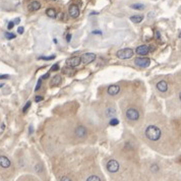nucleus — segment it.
<instances>
[{
	"instance_id": "nucleus-23",
	"label": "nucleus",
	"mask_w": 181,
	"mask_h": 181,
	"mask_svg": "<svg viewBox=\"0 0 181 181\" xmlns=\"http://www.w3.org/2000/svg\"><path fill=\"white\" fill-rule=\"evenodd\" d=\"M118 123H119V120H118V119H116V118H114V119H111V120H110V125H112V126L118 125Z\"/></svg>"
},
{
	"instance_id": "nucleus-36",
	"label": "nucleus",
	"mask_w": 181,
	"mask_h": 181,
	"mask_svg": "<svg viewBox=\"0 0 181 181\" xmlns=\"http://www.w3.org/2000/svg\"><path fill=\"white\" fill-rule=\"evenodd\" d=\"M179 99H180V101H181V92L179 93Z\"/></svg>"
},
{
	"instance_id": "nucleus-31",
	"label": "nucleus",
	"mask_w": 181,
	"mask_h": 181,
	"mask_svg": "<svg viewBox=\"0 0 181 181\" xmlns=\"http://www.w3.org/2000/svg\"><path fill=\"white\" fill-rule=\"evenodd\" d=\"M49 76H50V73L48 72V73H46V74L45 75H43L42 76V78H41V79L43 80V79H47V78H49Z\"/></svg>"
},
{
	"instance_id": "nucleus-8",
	"label": "nucleus",
	"mask_w": 181,
	"mask_h": 181,
	"mask_svg": "<svg viewBox=\"0 0 181 181\" xmlns=\"http://www.w3.org/2000/svg\"><path fill=\"white\" fill-rule=\"evenodd\" d=\"M135 65L139 66V67H147L151 64V60L149 58H142V57H139V58H136L135 60Z\"/></svg>"
},
{
	"instance_id": "nucleus-26",
	"label": "nucleus",
	"mask_w": 181,
	"mask_h": 181,
	"mask_svg": "<svg viewBox=\"0 0 181 181\" xmlns=\"http://www.w3.org/2000/svg\"><path fill=\"white\" fill-rule=\"evenodd\" d=\"M58 69H59V65L58 64H54L51 67V71H57Z\"/></svg>"
},
{
	"instance_id": "nucleus-25",
	"label": "nucleus",
	"mask_w": 181,
	"mask_h": 181,
	"mask_svg": "<svg viewBox=\"0 0 181 181\" xmlns=\"http://www.w3.org/2000/svg\"><path fill=\"white\" fill-rule=\"evenodd\" d=\"M5 36H6V38H7L8 40L14 39L15 37H16V35H14V34H11V33H6V34H5Z\"/></svg>"
},
{
	"instance_id": "nucleus-5",
	"label": "nucleus",
	"mask_w": 181,
	"mask_h": 181,
	"mask_svg": "<svg viewBox=\"0 0 181 181\" xmlns=\"http://www.w3.org/2000/svg\"><path fill=\"white\" fill-rule=\"evenodd\" d=\"M125 116L128 121H137L139 119V112L135 108H128L126 110Z\"/></svg>"
},
{
	"instance_id": "nucleus-17",
	"label": "nucleus",
	"mask_w": 181,
	"mask_h": 181,
	"mask_svg": "<svg viewBox=\"0 0 181 181\" xmlns=\"http://www.w3.org/2000/svg\"><path fill=\"white\" fill-rule=\"evenodd\" d=\"M61 76L60 75H55L54 78H52V82H51V86H59L60 83H61Z\"/></svg>"
},
{
	"instance_id": "nucleus-27",
	"label": "nucleus",
	"mask_w": 181,
	"mask_h": 181,
	"mask_svg": "<svg viewBox=\"0 0 181 181\" xmlns=\"http://www.w3.org/2000/svg\"><path fill=\"white\" fill-rule=\"evenodd\" d=\"M42 86V79L40 78L39 79V82H38V83H37V86H36V90H40V86Z\"/></svg>"
},
{
	"instance_id": "nucleus-28",
	"label": "nucleus",
	"mask_w": 181,
	"mask_h": 181,
	"mask_svg": "<svg viewBox=\"0 0 181 181\" xmlns=\"http://www.w3.org/2000/svg\"><path fill=\"white\" fill-rule=\"evenodd\" d=\"M43 100V97L42 96H37L36 97V99H35V101L37 102V103H39V102H41Z\"/></svg>"
},
{
	"instance_id": "nucleus-21",
	"label": "nucleus",
	"mask_w": 181,
	"mask_h": 181,
	"mask_svg": "<svg viewBox=\"0 0 181 181\" xmlns=\"http://www.w3.org/2000/svg\"><path fill=\"white\" fill-rule=\"evenodd\" d=\"M55 58V55H52V56H42V57H40V58L39 59H42V60H46V61H47V60H53V59H54Z\"/></svg>"
},
{
	"instance_id": "nucleus-7",
	"label": "nucleus",
	"mask_w": 181,
	"mask_h": 181,
	"mask_svg": "<svg viewBox=\"0 0 181 181\" xmlns=\"http://www.w3.org/2000/svg\"><path fill=\"white\" fill-rule=\"evenodd\" d=\"M95 60H96V54H94V53H86V54L80 56V63H82L85 65L90 64V63H92Z\"/></svg>"
},
{
	"instance_id": "nucleus-1",
	"label": "nucleus",
	"mask_w": 181,
	"mask_h": 181,
	"mask_svg": "<svg viewBox=\"0 0 181 181\" xmlns=\"http://www.w3.org/2000/svg\"><path fill=\"white\" fill-rule=\"evenodd\" d=\"M18 167L8 154L0 150V180L9 181L14 178Z\"/></svg>"
},
{
	"instance_id": "nucleus-15",
	"label": "nucleus",
	"mask_w": 181,
	"mask_h": 181,
	"mask_svg": "<svg viewBox=\"0 0 181 181\" xmlns=\"http://www.w3.org/2000/svg\"><path fill=\"white\" fill-rule=\"evenodd\" d=\"M28 8H29V10H31V11L39 10V9L41 8V3H40L39 1H33L29 4Z\"/></svg>"
},
{
	"instance_id": "nucleus-14",
	"label": "nucleus",
	"mask_w": 181,
	"mask_h": 181,
	"mask_svg": "<svg viewBox=\"0 0 181 181\" xmlns=\"http://www.w3.org/2000/svg\"><path fill=\"white\" fill-rule=\"evenodd\" d=\"M157 90L163 93L167 92V90H168V83H167L165 80H160V82L157 83Z\"/></svg>"
},
{
	"instance_id": "nucleus-4",
	"label": "nucleus",
	"mask_w": 181,
	"mask_h": 181,
	"mask_svg": "<svg viewBox=\"0 0 181 181\" xmlns=\"http://www.w3.org/2000/svg\"><path fill=\"white\" fill-rule=\"evenodd\" d=\"M106 169L110 174H116L120 169V164L115 159H110L106 163Z\"/></svg>"
},
{
	"instance_id": "nucleus-16",
	"label": "nucleus",
	"mask_w": 181,
	"mask_h": 181,
	"mask_svg": "<svg viewBox=\"0 0 181 181\" xmlns=\"http://www.w3.org/2000/svg\"><path fill=\"white\" fill-rule=\"evenodd\" d=\"M115 113H116V110L112 106L107 107L105 110V116L107 117V118H112V117L115 115Z\"/></svg>"
},
{
	"instance_id": "nucleus-13",
	"label": "nucleus",
	"mask_w": 181,
	"mask_h": 181,
	"mask_svg": "<svg viewBox=\"0 0 181 181\" xmlns=\"http://www.w3.org/2000/svg\"><path fill=\"white\" fill-rule=\"evenodd\" d=\"M150 52V47L147 45H140L136 48V53L139 55H147Z\"/></svg>"
},
{
	"instance_id": "nucleus-34",
	"label": "nucleus",
	"mask_w": 181,
	"mask_h": 181,
	"mask_svg": "<svg viewBox=\"0 0 181 181\" xmlns=\"http://www.w3.org/2000/svg\"><path fill=\"white\" fill-rule=\"evenodd\" d=\"M93 34H99V35H102V33H101V31H94V32H93Z\"/></svg>"
},
{
	"instance_id": "nucleus-6",
	"label": "nucleus",
	"mask_w": 181,
	"mask_h": 181,
	"mask_svg": "<svg viewBox=\"0 0 181 181\" xmlns=\"http://www.w3.org/2000/svg\"><path fill=\"white\" fill-rule=\"evenodd\" d=\"M116 55L120 59H123V60L129 59L133 56V50L130 48L121 49V50H119V51H117Z\"/></svg>"
},
{
	"instance_id": "nucleus-32",
	"label": "nucleus",
	"mask_w": 181,
	"mask_h": 181,
	"mask_svg": "<svg viewBox=\"0 0 181 181\" xmlns=\"http://www.w3.org/2000/svg\"><path fill=\"white\" fill-rule=\"evenodd\" d=\"M66 40H67V42H69L70 40H71V35H70V34H68L67 36H66Z\"/></svg>"
},
{
	"instance_id": "nucleus-12",
	"label": "nucleus",
	"mask_w": 181,
	"mask_h": 181,
	"mask_svg": "<svg viewBox=\"0 0 181 181\" xmlns=\"http://www.w3.org/2000/svg\"><path fill=\"white\" fill-rule=\"evenodd\" d=\"M119 92H120V86L118 85L110 86L108 90H107V93H108V95L110 96H116Z\"/></svg>"
},
{
	"instance_id": "nucleus-10",
	"label": "nucleus",
	"mask_w": 181,
	"mask_h": 181,
	"mask_svg": "<svg viewBox=\"0 0 181 181\" xmlns=\"http://www.w3.org/2000/svg\"><path fill=\"white\" fill-rule=\"evenodd\" d=\"M68 13H69V15L71 16L72 18H76L78 16H79V8H78V6L75 5V4L71 5L69 7V9H68Z\"/></svg>"
},
{
	"instance_id": "nucleus-18",
	"label": "nucleus",
	"mask_w": 181,
	"mask_h": 181,
	"mask_svg": "<svg viewBox=\"0 0 181 181\" xmlns=\"http://www.w3.org/2000/svg\"><path fill=\"white\" fill-rule=\"evenodd\" d=\"M143 19V15H133V16H130V21L135 23H139Z\"/></svg>"
},
{
	"instance_id": "nucleus-22",
	"label": "nucleus",
	"mask_w": 181,
	"mask_h": 181,
	"mask_svg": "<svg viewBox=\"0 0 181 181\" xmlns=\"http://www.w3.org/2000/svg\"><path fill=\"white\" fill-rule=\"evenodd\" d=\"M151 171H152V172H158L159 171L158 165H157V164H153V165L151 166Z\"/></svg>"
},
{
	"instance_id": "nucleus-29",
	"label": "nucleus",
	"mask_w": 181,
	"mask_h": 181,
	"mask_svg": "<svg viewBox=\"0 0 181 181\" xmlns=\"http://www.w3.org/2000/svg\"><path fill=\"white\" fill-rule=\"evenodd\" d=\"M23 31H25V29H23V26H19V28L18 29V34H22Z\"/></svg>"
},
{
	"instance_id": "nucleus-11",
	"label": "nucleus",
	"mask_w": 181,
	"mask_h": 181,
	"mask_svg": "<svg viewBox=\"0 0 181 181\" xmlns=\"http://www.w3.org/2000/svg\"><path fill=\"white\" fill-rule=\"evenodd\" d=\"M16 181H41V180L37 178L36 176L30 175V174H25V175H22L21 177H18Z\"/></svg>"
},
{
	"instance_id": "nucleus-19",
	"label": "nucleus",
	"mask_w": 181,
	"mask_h": 181,
	"mask_svg": "<svg viewBox=\"0 0 181 181\" xmlns=\"http://www.w3.org/2000/svg\"><path fill=\"white\" fill-rule=\"evenodd\" d=\"M46 14L48 15L49 18H56V10L54 8H48L46 10Z\"/></svg>"
},
{
	"instance_id": "nucleus-20",
	"label": "nucleus",
	"mask_w": 181,
	"mask_h": 181,
	"mask_svg": "<svg viewBox=\"0 0 181 181\" xmlns=\"http://www.w3.org/2000/svg\"><path fill=\"white\" fill-rule=\"evenodd\" d=\"M130 7L133 9H136V10H143V9L145 8V5L142 4V3H135V4L130 5Z\"/></svg>"
},
{
	"instance_id": "nucleus-30",
	"label": "nucleus",
	"mask_w": 181,
	"mask_h": 181,
	"mask_svg": "<svg viewBox=\"0 0 181 181\" xmlns=\"http://www.w3.org/2000/svg\"><path fill=\"white\" fill-rule=\"evenodd\" d=\"M13 26H14V22H10L8 23V26H7V28H8V30H11L12 28H13Z\"/></svg>"
},
{
	"instance_id": "nucleus-35",
	"label": "nucleus",
	"mask_w": 181,
	"mask_h": 181,
	"mask_svg": "<svg viewBox=\"0 0 181 181\" xmlns=\"http://www.w3.org/2000/svg\"><path fill=\"white\" fill-rule=\"evenodd\" d=\"M156 34H157V38H158V39H160V34H159V32H157Z\"/></svg>"
},
{
	"instance_id": "nucleus-24",
	"label": "nucleus",
	"mask_w": 181,
	"mask_h": 181,
	"mask_svg": "<svg viewBox=\"0 0 181 181\" xmlns=\"http://www.w3.org/2000/svg\"><path fill=\"white\" fill-rule=\"evenodd\" d=\"M31 105H32V103L29 101V102L26 103V105H25V107H23V109H22V112H23V113H26V111H28V109L30 108V107H31Z\"/></svg>"
},
{
	"instance_id": "nucleus-33",
	"label": "nucleus",
	"mask_w": 181,
	"mask_h": 181,
	"mask_svg": "<svg viewBox=\"0 0 181 181\" xmlns=\"http://www.w3.org/2000/svg\"><path fill=\"white\" fill-rule=\"evenodd\" d=\"M9 75H1L0 76V79H4V78H8Z\"/></svg>"
},
{
	"instance_id": "nucleus-3",
	"label": "nucleus",
	"mask_w": 181,
	"mask_h": 181,
	"mask_svg": "<svg viewBox=\"0 0 181 181\" xmlns=\"http://www.w3.org/2000/svg\"><path fill=\"white\" fill-rule=\"evenodd\" d=\"M88 136H89V130L86 126L78 125L74 128V137L76 139L83 140L88 139Z\"/></svg>"
},
{
	"instance_id": "nucleus-9",
	"label": "nucleus",
	"mask_w": 181,
	"mask_h": 181,
	"mask_svg": "<svg viewBox=\"0 0 181 181\" xmlns=\"http://www.w3.org/2000/svg\"><path fill=\"white\" fill-rule=\"evenodd\" d=\"M67 65L70 66V67H76V66H78L80 64V57L79 56H74V57H71V58L67 59Z\"/></svg>"
},
{
	"instance_id": "nucleus-2",
	"label": "nucleus",
	"mask_w": 181,
	"mask_h": 181,
	"mask_svg": "<svg viewBox=\"0 0 181 181\" xmlns=\"http://www.w3.org/2000/svg\"><path fill=\"white\" fill-rule=\"evenodd\" d=\"M146 137L151 142H158L162 136V130L156 125H149L145 130Z\"/></svg>"
}]
</instances>
